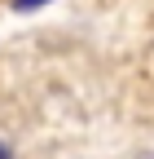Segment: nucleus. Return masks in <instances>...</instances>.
Segmentation results:
<instances>
[{
  "label": "nucleus",
  "mask_w": 154,
  "mask_h": 159,
  "mask_svg": "<svg viewBox=\"0 0 154 159\" xmlns=\"http://www.w3.org/2000/svg\"><path fill=\"white\" fill-rule=\"evenodd\" d=\"M40 5H49V0H13L18 13H31V9H40Z\"/></svg>",
  "instance_id": "obj_1"
},
{
  "label": "nucleus",
  "mask_w": 154,
  "mask_h": 159,
  "mask_svg": "<svg viewBox=\"0 0 154 159\" xmlns=\"http://www.w3.org/2000/svg\"><path fill=\"white\" fill-rule=\"evenodd\" d=\"M0 159H9V150H5V146H0Z\"/></svg>",
  "instance_id": "obj_2"
}]
</instances>
